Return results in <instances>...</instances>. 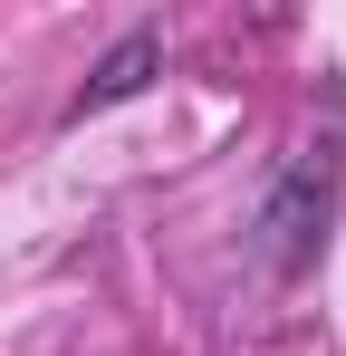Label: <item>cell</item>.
I'll return each mask as SVG.
<instances>
[{"mask_svg":"<svg viewBox=\"0 0 346 356\" xmlns=\"http://www.w3.org/2000/svg\"><path fill=\"white\" fill-rule=\"evenodd\" d=\"M337 202H346V135H318V145H298L279 174H270L260 212H250V250H260L279 280H308V270L327 260Z\"/></svg>","mask_w":346,"mask_h":356,"instance_id":"cell-1","label":"cell"},{"mask_svg":"<svg viewBox=\"0 0 346 356\" xmlns=\"http://www.w3.org/2000/svg\"><path fill=\"white\" fill-rule=\"evenodd\" d=\"M154 67H164V29H125L106 58L87 67V87L67 97V125H87V116H106V106H125V97H145Z\"/></svg>","mask_w":346,"mask_h":356,"instance_id":"cell-2","label":"cell"}]
</instances>
